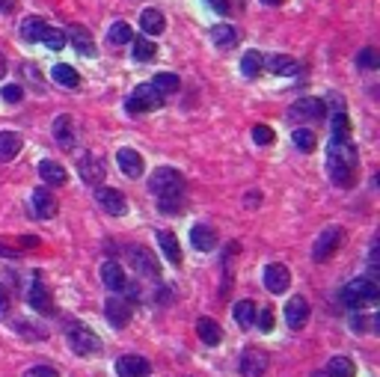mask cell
I'll list each match as a JSON object with an SVG mask.
<instances>
[{"label":"cell","mask_w":380,"mask_h":377,"mask_svg":"<svg viewBox=\"0 0 380 377\" xmlns=\"http://www.w3.org/2000/svg\"><path fill=\"white\" fill-rule=\"evenodd\" d=\"M3 75H6V57L0 53V77H3Z\"/></svg>","instance_id":"cell-51"},{"label":"cell","mask_w":380,"mask_h":377,"mask_svg":"<svg viewBox=\"0 0 380 377\" xmlns=\"http://www.w3.org/2000/svg\"><path fill=\"white\" fill-rule=\"evenodd\" d=\"M66 336H69L71 351H75L78 356H93V354L102 351V339H98L86 324H80V321H69Z\"/></svg>","instance_id":"cell-4"},{"label":"cell","mask_w":380,"mask_h":377,"mask_svg":"<svg viewBox=\"0 0 380 377\" xmlns=\"http://www.w3.org/2000/svg\"><path fill=\"white\" fill-rule=\"evenodd\" d=\"M0 6H3L6 12H9V9H15V3H12V0H0Z\"/></svg>","instance_id":"cell-52"},{"label":"cell","mask_w":380,"mask_h":377,"mask_svg":"<svg viewBox=\"0 0 380 377\" xmlns=\"http://www.w3.org/2000/svg\"><path fill=\"white\" fill-rule=\"evenodd\" d=\"M235 321H238L244 330H250L252 321H256V303H252V300H238V303H235Z\"/></svg>","instance_id":"cell-31"},{"label":"cell","mask_w":380,"mask_h":377,"mask_svg":"<svg viewBox=\"0 0 380 377\" xmlns=\"http://www.w3.org/2000/svg\"><path fill=\"white\" fill-rule=\"evenodd\" d=\"M208 6H211L214 12H220V15H229V12H232V3H229V0H208Z\"/></svg>","instance_id":"cell-47"},{"label":"cell","mask_w":380,"mask_h":377,"mask_svg":"<svg viewBox=\"0 0 380 377\" xmlns=\"http://www.w3.org/2000/svg\"><path fill=\"white\" fill-rule=\"evenodd\" d=\"M327 116V104L321 98H297L288 110V119L292 122H303V119H324Z\"/></svg>","instance_id":"cell-7"},{"label":"cell","mask_w":380,"mask_h":377,"mask_svg":"<svg viewBox=\"0 0 380 377\" xmlns=\"http://www.w3.org/2000/svg\"><path fill=\"white\" fill-rule=\"evenodd\" d=\"M161 104H164V95H161L152 84H143V86H137L128 95V101H125V110H128V113H146V110H158Z\"/></svg>","instance_id":"cell-5"},{"label":"cell","mask_w":380,"mask_h":377,"mask_svg":"<svg viewBox=\"0 0 380 377\" xmlns=\"http://www.w3.org/2000/svg\"><path fill=\"white\" fill-rule=\"evenodd\" d=\"M158 208H161V214H182L185 211V193L182 196H161Z\"/></svg>","instance_id":"cell-40"},{"label":"cell","mask_w":380,"mask_h":377,"mask_svg":"<svg viewBox=\"0 0 380 377\" xmlns=\"http://www.w3.org/2000/svg\"><path fill=\"white\" fill-rule=\"evenodd\" d=\"M292 140H294V146L300 151H315V146H318V140H315V134L309 128H297L292 134Z\"/></svg>","instance_id":"cell-39"},{"label":"cell","mask_w":380,"mask_h":377,"mask_svg":"<svg viewBox=\"0 0 380 377\" xmlns=\"http://www.w3.org/2000/svg\"><path fill=\"white\" fill-rule=\"evenodd\" d=\"M45 27H48V24H45L42 21V18H24V24H21V39L24 42H39L42 39V33H45Z\"/></svg>","instance_id":"cell-32"},{"label":"cell","mask_w":380,"mask_h":377,"mask_svg":"<svg viewBox=\"0 0 380 377\" xmlns=\"http://www.w3.org/2000/svg\"><path fill=\"white\" fill-rule=\"evenodd\" d=\"M351 137V122H348V113L339 110L333 113V140H348Z\"/></svg>","instance_id":"cell-37"},{"label":"cell","mask_w":380,"mask_h":377,"mask_svg":"<svg viewBox=\"0 0 380 377\" xmlns=\"http://www.w3.org/2000/svg\"><path fill=\"white\" fill-rule=\"evenodd\" d=\"M211 39H214L217 48H232V45L238 42V30H235L232 24H217L214 33H211Z\"/></svg>","instance_id":"cell-30"},{"label":"cell","mask_w":380,"mask_h":377,"mask_svg":"<svg viewBox=\"0 0 380 377\" xmlns=\"http://www.w3.org/2000/svg\"><path fill=\"white\" fill-rule=\"evenodd\" d=\"M261 66H265V60H261L259 51H247V53H244L241 71H244L247 77H259V75H261Z\"/></svg>","instance_id":"cell-36"},{"label":"cell","mask_w":380,"mask_h":377,"mask_svg":"<svg viewBox=\"0 0 380 377\" xmlns=\"http://www.w3.org/2000/svg\"><path fill=\"white\" fill-rule=\"evenodd\" d=\"M24 377H60V372L54 365H33V369L24 372Z\"/></svg>","instance_id":"cell-45"},{"label":"cell","mask_w":380,"mask_h":377,"mask_svg":"<svg viewBox=\"0 0 380 377\" xmlns=\"http://www.w3.org/2000/svg\"><path fill=\"white\" fill-rule=\"evenodd\" d=\"M0 95H3V101L15 104V101H21V98H24V89L12 84V86H3V93H0Z\"/></svg>","instance_id":"cell-46"},{"label":"cell","mask_w":380,"mask_h":377,"mask_svg":"<svg viewBox=\"0 0 380 377\" xmlns=\"http://www.w3.org/2000/svg\"><path fill=\"white\" fill-rule=\"evenodd\" d=\"M66 39H71V48H78L84 57H93V53H95V42H93V36H89L86 27L71 24V30L66 33Z\"/></svg>","instance_id":"cell-19"},{"label":"cell","mask_w":380,"mask_h":377,"mask_svg":"<svg viewBox=\"0 0 380 377\" xmlns=\"http://www.w3.org/2000/svg\"><path fill=\"white\" fill-rule=\"evenodd\" d=\"M9 315V291H6V285H0V318H6Z\"/></svg>","instance_id":"cell-48"},{"label":"cell","mask_w":380,"mask_h":377,"mask_svg":"<svg viewBox=\"0 0 380 377\" xmlns=\"http://www.w3.org/2000/svg\"><path fill=\"white\" fill-rule=\"evenodd\" d=\"M33 211H36V217H42V220H51L54 214H57V199H54V193L48 187L33 191Z\"/></svg>","instance_id":"cell-18"},{"label":"cell","mask_w":380,"mask_h":377,"mask_svg":"<svg viewBox=\"0 0 380 377\" xmlns=\"http://www.w3.org/2000/svg\"><path fill=\"white\" fill-rule=\"evenodd\" d=\"M27 303L36 309V312H42V315H54V300H51V291H48V285L36 280L30 289H27Z\"/></svg>","instance_id":"cell-12"},{"label":"cell","mask_w":380,"mask_h":377,"mask_svg":"<svg viewBox=\"0 0 380 377\" xmlns=\"http://www.w3.org/2000/svg\"><path fill=\"white\" fill-rule=\"evenodd\" d=\"M51 77L57 80L60 86H66V89H75L80 84V75L71 66H66V62H60V66H54L51 69Z\"/></svg>","instance_id":"cell-29"},{"label":"cell","mask_w":380,"mask_h":377,"mask_svg":"<svg viewBox=\"0 0 380 377\" xmlns=\"http://www.w3.org/2000/svg\"><path fill=\"white\" fill-rule=\"evenodd\" d=\"M102 280H104V285L110 291H122L125 289V273H122V265L119 262H104L102 265Z\"/></svg>","instance_id":"cell-24"},{"label":"cell","mask_w":380,"mask_h":377,"mask_svg":"<svg viewBox=\"0 0 380 377\" xmlns=\"http://www.w3.org/2000/svg\"><path fill=\"white\" fill-rule=\"evenodd\" d=\"M268 6H279V3H285V0H265Z\"/></svg>","instance_id":"cell-53"},{"label":"cell","mask_w":380,"mask_h":377,"mask_svg":"<svg viewBox=\"0 0 380 377\" xmlns=\"http://www.w3.org/2000/svg\"><path fill=\"white\" fill-rule=\"evenodd\" d=\"M252 140H256L259 146H270V143H274V131H270L268 125H256V128H252Z\"/></svg>","instance_id":"cell-44"},{"label":"cell","mask_w":380,"mask_h":377,"mask_svg":"<svg viewBox=\"0 0 380 377\" xmlns=\"http://www.w3.org/2000/svg\"><path fill=\"white\" fill-rule=\"evenodd\" d=\"M128 258H131V265L137 267L140 273H149V276L161 273V265L155 262V256H152L146 247H128Z\"/></svg>","instance_id":"cell-16"},{"label":"cell","mask_w":380,"mask_h":377,"mask_svg":"<svg viewBox=\"0 0 380 377\" xmlns=\"http://www.w3.org/2000/svg\"><path fill=\"white\" fill-rule=\"evenodd\" d=\"M149 191L158 196H182L185 191H187V182H185V175L178 173V169H173V167H161V169H155L152 173V178H149Z\"/></svg>","instance_id":"cell-3"},{"label":"cell","mask_w":380,"mask_h":377,"mask_svg":"<svg viewBox=\"0 0 380 377\" xmlns=\"http://www.w3.org/2000/svg\"><path fill=\"white\" fill-rule=\"evenodd\" d=\"M252 324H259L261 330H274V306H256V321Z\"/></svg>","instance_id":"cell-42"},{"label":"cell","mask_w":380,"mask_h":377,"mask_svg":"<svg viewBox=\"0 0 380 377\" xmlns=\"http://www.w3.org/2000/svg\"><path fill=\"white\" fill-rule=\"evenodd\" d=\"M327 374L330 377H354L357 374V365L348 360V356H333L327 363Z\"/></svg>","instance_id":"cell-33"},{"label":"cell","mask_w":380,"mask_h":377,"mask_svg":"<svg viewBox=\"0 0 380 377\" xmlns=\"http://www.w3.org/2000/svg\"><path fill=\"white\" fill-rule=\"evenodd\" d=\"M152 86H155L161 95H169V93H178L182 80H178L173 71H161V75H155V80H152Z\"/></svg>","instance_id":"cell-34"},{"label":"cell","mask_w":380,"mask_h":377,"mask_svg":"<svg viewBox=\"0 0 380 377\" xmlns=\"http://www.w3.org/2000/svg\"><path fill=\"white\" fill-rule=\"evenodd\" d=\"M116 372L119 377H149L152 374V363L146 356H137V354H128L116 363Z\"/></svg>","instance_id":"cell-11"},{"label":"cell","mask_w":380,"mask_h":377,"mask_svg":"<svg viewBox=\"0 0 380 377\" xmlns=\"http://www.w3.org/2000/svg\"><path fill=\"white\" fill-rule=\"evenodd\" d=\"M107 39H110V45H125V42H131L134 36H131V27L125 24V21H116L110 27V33H107Z\"/></svg>","instance_id":"cell-41"},{"label":"cell","mask_w":380,"mask_h":377,"mask_svg":"<svg viewBox=\"0 0 380 377\" xmlns=\"http://www.w3.org/2000/svg\"><path fill=\"white\" fill-rule=\"evenodd\" d=\"M95 199H98V205H102L107 214H113V217H122V214H128V199H125V193L113 191V187H98Z\"/></svg>","instance_id":"cell-9"},{"label":"cell","mask_w":380,"mask_h":377,"mask_svg":"<svg viewBox=\"0 0 380 377\" xmlns=\"http://www.w3.org/2000/svg\"><path fill=\"white\" fill-rule=\"evenodd\" d=\"M357 66H359V69H377V66H380L377 51H375V48H363V51L357 53Z\"/></svg>","instance_id":"cell-43"},{"label":"cell","mask_w":380,"mask_h":377,"mask_svg":"<svg viewBox=\"0 0 380 377\" xmlns=\"http://www.w3.org/2000/svg\"><path fill=\"white\" fill-rule=\"evenodd\" d=\"M268 369V354L259 348H247L241 356V374L244 377H261Z\"/></svg>","instance_id":"cell-10"},{"label":"cell","mask_w":380,"mask_h":377,"mask_svg":"<svg viewBox=\"0 0 380 377\" xmlns=\"http://www.w3.org/2000/svg\"><path fill=\"white\" fill-rule=\"evenodd\" d=\"M306 318H309V303H306V297H292L285 303V324L292 330H300L306 324Z\"/></svg>","instance_id":"cell-15"},{"label":"cell","mask_w":380,"mask_h":377,"mask_svg":"<svg viewBox=\"0 0 380 377\" xmlns=\"http://www.w3.org/2000/svg\"><path fill=\"white\" fill-rule=\"evenodd\" d=\"M39 175H42L45 184H54V187H62V184L69 182V173L57 164V160H42V164H39Z\"/></svg>","instance_id":"cell-22"},{"label":"cell","mask_w":380,"mask_h":377,"mask_svg":"<svg viewBox=\"0 0 380 377\" xmlns=\"http://www.w3.org/2000/svg\"><path fill=\"white\" fill-rule=\"evenodd\" d=\"M21 244L24 247H39V241H36V238H21Z\"/></svg>","instance_id":"cell-50"},{"label":"cell","mask_w":380,"mask_h":377,"mask_svg":"<svg viewBox=\"0 0 380 377\" xmlns=\"http://www.w3.org/2000/svg\"><path fill=\"white\" fill-rule=\"evenodd\" d=\"M78 173H80V178H84V184L98 187V184L104 182V164H102V158H95L93 151H84V155L78 158Z\"/></svg>","instance_id":"cell-8"},{"label":"cell","mask_w":380,"mask_h":377,"mask_svg":"<svg viewBox=\"0 0 380 377\" xmlns=\"http://www.w3.org/2000/svg\"><path fill=\"white\" fill-rule=\"evenodd\" d=\"M380 297V285L375 280H368V276H359V280L348 282L345 291H342V300L348 303L351 309H363V306H375Z\"/></svg>","instance_id":"cell-2"},{"label":"cell","mask_w":380,"mask_h":377,"mask_svg":"<svg viewBox=\"0 0 380 377\" xmlns=\"http://www.w3.org/2000/svg\"><path fill=\"white\" fill-rule=\"evenodd\" d=\"M268 66H270V71H274V75H279V77H292V75H297V71H300L297 60L283 57V53H274V57L268 60Z\"/></svg>","instance_id":"cell-28"},{"label":"cell","mask_w":380,"mask_h":377,"mask_svg":"<svg viewBox=\"0 0 380 377\" xmlns=\"http://www.w3.org/2000/svg\"><path fill=\"white\" fill-rule=\"evenodd\" d=\"M158 244H161V250H164L169 265H176V267L182 265V247H178V238L173 235V232H158Z\"/></svg>","instance_id":"cell-25"},{"label":"cell","mask_w":380,"mask_h":377,"mask_svg":"<svg viewBox=\"0 0 380 377\" xmlns=\"http://www.w3.org/2000/svg\"><path fill=\"white\" fill-rule=\"evenodd\" d=\"M190 244H193L196 250H202V253H208V250H214L217 247V232L211 226H193L190 229Z\"/></svg>","instance_id":"cell-23"},{"label":"cell","mask_w":380,"mask_h":377,"mask_svg":"<svg viewBox=\"0 0 380 377\" xmlns=\"http://www.w3.org/2000/svg\"><path fill=\"white\" fill-rule=\"evenodd\" d=\"M196 333H199V339H202L205 345H220L223 342V330H220V324H217L214 318H199L196 321Z\"/></svg>","instance_id":"cell-26"},{"label":"cell","mask_w":380,"mask_h":377,"mask_svg":"<svg viewBox=\"0 0 380 377\" xmlns=\"http://www.w3.org/2000/svg\"><path fill=\"white\" fill-rule=\"evenodd\" d=\"M140 27H143V33H149V36H158V33H164V15L158 12V9H143L140 12Z\"/></svg>","instance_id":"cell-27"},{"label":"cell","mask_w":380,"mask_h":377,"mask_svg":"<svg viewBox=\"0 0 380 377\" xmlns=\"http://www.w3.org/2000/svg\"><path fill=\"white\" fill-rule=\"evenodd\" d=\"M104 315H107V321H110V327L119 330L131 321V303L122 300V297H110L104 303Z\"/></svg>","instance_id":"cell-13"},{"label":"cell","mask_w":380,"mask_h":377,"mask_svg":"<svg viewBox=\"0 0 380 377\" xmlns=\"http://www.w3.org/2000/svg\"><path fill=\"white\" fill-rule=\"evenodd\" d=\"M54 137H57V143L66 146V149L75 146V122H71L69 113H62V116L54 119Z\"/></svg>","instance_id":"cell-20"},{"label":"cell","mask_w":380,"mask_h":377,"mask_svg":"<svg viewBox=\"0 0 380 377\" xmlns=\"http://www.w3.org/2000/svg\"><path fill=\"white\" fill-rule=\"evenodd\" d=\"M116 160H119V169L128 178H140L143 167H146V164H143V155H140V151H134V149H119V151H116Z\"/></svg>","instance_id":"cell-17"},{"label":"cell","mask_w":380,"mask_h":377,"mask_svg":"<svg viewBox=\"0 0 380 377\" xmlns=\"http://www.w3.org/2000/svg\"><path fill=\"white\" fill-rule=\"evenodd\" d=\"M288 282H292V273H288V267L285 265H268L265 267V285H268V291L270 294H283L288 289Z\"/></svg>","instance_id":"cell-14"},{"label":"cell","mask_w":380,"mask_h":377,"mask_svg":"<svg viewBox=\"0 0 380 377\" xmlns=\"http://www.w3.org/2000/svg\"><path fill=\"white\" fill-rule=\"evenodd\" d=\"M134 42V60H140V62H149L152 57L158 53V45L146 39V36H140V39H131Z\"/></svg>","instance_id":"cell-35"},{"label":"cell","mask_w":380,"mask_h":377,"mask_svg":"<svg viewBox=\"0 0 380 377\" xmlns=\"http://www.w3.org/2000/svg\"><path fill=\"white\" fill-rule=\"evenodd\" d=\"M342 238H345V229H342V226H330V229H324L321 235L315 238L312 258H315V262H327V258L342 247Z\"/></svg>","instance_id":"cell-6"},{"label":"cell","mask_w":380,"mask_h":377,"mask_svg":"<svg viewBox=\"0 0 380 377\" xmlns=\"http://www.w3.org/2000/svg\"><path fill=\"white\" fill-rule=\"evenodd\" d=\"M327 167H330V178L339 187L354 184L357 169H359V158H357V149H354V143H351V137L348 140H330Z\"/></svg>","instance_id":"cell-1"},{"label":"cell","mask_w":380,"mask_h":377,"mask_svg":"<svg viewBox=\"0 0 380 377\" xmlns=\"http://www.w3.org/2000/svg\"><path fill=\"white\" fill-rule=\"evenodd\" d=\"M0 256H3V258H18V250H12V247H3V244H0Z\"/></svg>","instance_id":"cell-49"},{"label":"cell","mask_w":380,"mask_h":377,"mask_svg":"<svg viewBox=\"0 0 380 377\" xmlns=\"http://www.w3.org/2000/svg\"><path fill=\"white\" fill-rule=\"evenodd\" d=\"M21 146H24L21 134H15V131H0V164L12 160L18 151H21Z\"/></svg>","instance_id":"cell-21"},{"label":"cell","mask_w":380,"mask_h":377,"mask_svg":"<svg viewBox=\"0 0 380 377\" xmlns=\"http://www.w3.org/2000/svg\"><path fill=\"white\" fill-rule=\"evenodd\" d=\"M42 45H48L51 51H62L66 48V33L57 30V27H45V33H42Z\"/></svg>","instance_id":"cell-38"}]
</instances>
